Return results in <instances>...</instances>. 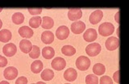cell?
I'll return each mask as SVG.
<instances>
[{"label":"cell","instance_id":"d6986e66","mask_svg":"<svg viewBox=\"0 0 129 84\" xmlns=\"http://www.w3.org/2000/svg\"><path fill=\"white\" fill-rule=\"evenodd\" d=\"M43 70V62L40 60H36L31 65V70L34 74H39Z\"/></svg>","mask_w":129,"mask_h":84},{"label":"cell","instance_id":"74e56055","mask_svg":"<svg viewBox=\"0 0 129 84\" xmlns=\"http://www.w3.org/2000/svg\"><path fill=\"white\" fill-rule=\"evenodd\" d=\"M2 11H3V8H0V12H1Z\"/></svg>","mask_w":129,"mask_h":84},{"label":"cell","instance_id":"ba28073f","mask_svg":"<svg viewBox=\"0 0 129 84\" xmlns=\"http://www.w3.org/2000/svg\"><path fill=\"white\" fill-rule=\"evenodd\" d=\"M70 35V29L66 26H60L56 31V37L60 41L66 40Z\"/></svg>","mask_w":129,"mask_h":84},{"label":"cell","instance_id":"e575fe53","mask_svg":"<svg viewBox=\"0 0 129 84\" xmlns=\"http://www.w3.org/2000/svg\"><path fill=\"white\" fill-rule=\"evenodd\" d=\"M117 36H118V38H119V27L117 29Z\"/></svg>","mask_w":129,"mask_h":84},{"label":"cell","instance_id":"484cf974","mask_svg":"<svg viewBox=\"0 0 129 84\" xmlns=\"http://www.w3.org/2000/svg\"><path fill=\"white\" fill-rule=\"evenodd\" d=\"M40 55V48L36 45H32V49L31 50V52L29 53V57L31 58H38Z\"/></svg>","mask_w":129,"mask_h":84},{"label":"cell","instance_id":"3957f363","mask_svg":"<svg viewBox=\"0 0 129 84\" xmlns=\"http://www.w3.org/2000/svg\"><path fill=\"white\" fill-rule=\"evenodd\" d=\"M101 49H102V48L99 43H91L86 46V53L90 57H95L100 53Z\"/></svg>","mask_w":129,"mask_h":84},{"label":"cell","instance_id":"6da1fadb","mask_svg":"<svg viewBox=\"0 0 129 84\" xmlns=\"http://www.w3.org/2000/svg\"><path fill=\"white\" fill-rule=\"evenodd\" d=\"M115 31V27L111 23L105 22L99 27V33L103 37H108Z\"/></svg>","mask_w":129,"mask_h":84},{"label":"cell","instance_id":"603a6c76","mask_svg":"<svg viewBox=\"0 0 129 84\" xmlns=\"http://www.w3.org/2000/svg\"><path fill=\"white\" fill-rule=\"evenodd\" d=\"M61 53L64 55L70 57V56H73L76 53V49L74 47L71 45H64L61 48Z\"/></svg>","mask_w":129,"mask_h":84},{"label":"cell","instance_id":"d4e9b609","mask_svg":"<svg viewBox=\"0 0 129 84\" xmlns=\"http://www.w3.org/2000/svg\"><path fill=\"white\" fill-rule=\"evenodd\" d=\"M11 19L15 24H20L24 21V15L21 12H15L12 15Z\"/></svg>","mask_w":129,"mask_h":84},{"label":"cell","instance_id":"7402d4cb","mask_svg":"<svg viewBox=\"0 0 129 84\" xmlns=\"http://www.w3.org/2000/svg\"><path fill=\"white\" fill-rule=\"evenodd\" d=\"M40 77L44 81H50L54 77V72L50 69H45L41 72Z\"/></svg>","mask_w":129,"mask_h":84},{"label":"cell","instance_id":"ac0fdd59","mask_svg":"<svg viewBox=\"0 0 129 84\" xmlns=\"http://www.w3.org/2000/svg\"><path fill=\"white\" fill-rule=\"evenodd\" d=\"M54 25V21L51 17L49 16H44L42 18V23H41V26L43 29H52Z\"/></svg>","mask_w":129,"mask_h":84},{"label":"cell","instance_id":"7a4b0ae2","mask_svg":"<svg viewBox=\"0 0 129 84\" xmlns=\"http://www.w3.org/2000/svg\"><path fill=\"white\" fill-rule=\"evenodd\" d=\"M76 66L79 70H86L90 66V60L85 56H80L76 60Z\"/></svg>","mask_w":129,"mask_h":84},{"label":"cell","instance_id":"5b68a950","mask_svg":"<svg viewBox=\"0 0 129 84\" xmlns=\"http://www.w3.org/2000/svg\"><path fill=\"white\" fill-rule=\"evenodd\" d=\"M51 66L52 69H54L55 70H62L66 66V62L64 58L57 57L52 61Z\"/></svg>","mask_w":129,"mask_h":84},{"label":"cell","instance_id":"83f0119b","mask_svg":"<svg viewBox=\"0 0 129 84\" xmlns=\"http://www.w3.org/2000/svg\"><path fill=\"white\" fill-rule=\"evenodd\" d=\"M99 84H113V80L107 75H103L100 78Z\"/></svg>","mask_w":129,"mask_h":84},{"label":"cell","instance_id":"9a60e30c","mask_svg":"<svg viewBox=\"0 0 129 84\" xmlns=\"http://www.w3.org/2000/svg\"><path fill=\"white\" fill-rule=\"evenodd\" d=\"M19 49L24 53H29L32 49V45L31 41L27 39H23L19 42Z\"/></svg>","mask_w":129,"mask_h":84},{"label":"cell","instance_id":"8d00e7d4","mask_svg":"<svg viewBox=\"0 0 129 84\" xmlns=\"http://www.w3.org/2000/svg\"><path fill=\"white\" fill-rule=\"evenodd\" d=\"M36 84H46V83L44 82H36Z\"/></svg>","mask_w":129,"mask_h":84},{"label":"cell","instance_id":"ffe728a7","mask_svg":"<svg viewBox=\"0 0 129 84\" xmlns=\"http://www.w3.org/2000/svg\"><path fill=\"white\" fill-rule=\"evenodd\" d=\"M11 33L7 29H3L0 31V41L3 43H7L11 40Z\"/></svg>","mask_w":129,"mask_h":84},{"label":"cell","instance_id":"1f68e13d","mask_svg":"<svg viewBox=\"0 0 129 84\" xmlns=\"http://www.w3.org/2000/svg\"><path fill=\"white\" fill-rule=\"evenodd\" d=\"M113 80L116 83H119V70H117L114 73V74H113Z\"/></svg>","mask_w":129,"mask_h":84},{"label":"cell","instance_id":"cb8c5ba5","mask_svg":"<svg viewBox=\"0 0 129 84\" xmlns=\"http://www.w3.org/2000/svg\"><path fill=\"white\" fill-rule=\"evenodd\" d=\"M42 23V18L40 16H34L30 19L29 20V26L32 29H37Z\"/></svg>","mask_w":129,"mask_h":84},{"label":"cell","instance_id":"2e32d148","mask_svg":"<svg viewBox=\"0 0 129 84\" xmlns=\"http://www.w3.org/2000/svg\"><path fill=\"white\" fill-rule=\"evenodd\" d=\"M41 41L46 45H49L54 41V35L50 31H45L41 34Z\"/></svg>","mask_w":129,"mask_h":84},{"label":"cell","instance_id":"7c38bea8","mask_svg":"<svg viewBox=\"0 0 129 84\" xmlns=\"http://www.w3.org/2000/svg\"><path fill=\"white\" fill-rule=\"evenodd\" d=\"M86 29V24L82 21H76L71 24V31L74 34H81Z\"/></svg>","mask_w":129,"mask_h":84},{"label":"cell","instance_id":"d590c367","mask_svg":"<svg viewBox=\"0 0 129 84\" xmlns=\"http://www.w3.org/2000/svg\"><path fill=\"white\" fill-rule=\"evenodd\" d=\"M2 27H3V22H2L1 19H0V29H2Z\"/></svg>","mask_w":129,"mask_h":84},{"label":"cell","instance_id":"f546056e","mask_svg":"<svg viewBox=\"0 0 129 84\" xmlns=\"http://www.w3.org/2000/svg\"><path fill=\"white\" fill-rule=\"evenodd\" d=\"M27 79L24 76H21V77L18 78L15 81V84H27Z\"/></svg>","mask_w":129,"mask_h":84},{"label":"cell","instance_id":"30bf717a","mask_svg":"<svg viewBox=\"0 0 129 84\" xmlns=\"http://www.w3.org/2000/svg\"><path fill=\"white\" fill-rule=\"evenodd\" d=\"M83 38L86 42H93L98 38V33L97 31L94 29H87L83 34Z\"/></svg>","mask_w":129,"mask_h":84},{"label":"cell","instance_id":"9c48e42d","mask_svg":"<svg viewBox=\"0 0 129 84\" xmlns=\"http://www.w3.org/2000/svg\"><path fill=\"white\" fill-rule=\"evenodd\" d=\"M82 16V11L80 8H72L68 11V17L71 21H78Z\"/></svg>","mask_w":129,"mask_h":84},{"label":"cell","instance_id":"44dd1931","mask_svg":"<svg viewBox=\"0 0 129 84\" xmlns=\"http://www.w3.org/2000/svg\"><path fill=\"white\" fill-rule=\"evenodd\" d=\"M93 72L94 74L98 76V75H103L105 72H106V67L102 63H96L95 65L93 66Z\"/></svg>","mask_w":129,"mask_h":84},{"label":"cell","instance_id":"4fadbf2b","mask_svg":"<svg viewBox=\"0 0 129 84\" xmlns=\"http://www.w3.org/2000/svg\"><path fill=\"white\" fill-rule=\"evenodd\" d=\"M64 78L68 82H73L78 78V72L74 68H69L64 73Z\"/></svg>","mask_w":129,"mask_h":84},{"label":"cell","instance_id":"f35d334b","mask_svg":"<svg viewBox=\"0 0 129 84\" xmlns=\"http://www.w3.org/2000/svg\"><path fill=\"white\" fill-rule=\"evenodd\" d=\"M64 84H70V83H64Z\"/></svg>","mask_w":129,"mask_h":84},{"label":"cell","instance_id":"836d02e7","mask_svg":"<svg viewBox=\"0 0 129 84\" xmlns=\"http://www.w3.org/2000/svg\"><path fill=\"white\" fill-rule=\"evenodd\" d=\"M0 84H10V83L7 81H2V82H0Z\"/></svg>","mask_w":129,"mask_h":84},{"label":"cell","instance_id":"4316f807","mask_svg":"<svg viewBox=\"0 0 129 84\" xmlns=\"http://www.w3.org/2000/svg\"><path fill=\"white\" fill-rule=\"evenodd\" d=\"M86 84H99V78L95 74H88L86 77Z\"/></svg>","mask_w":129,"mask_h":84},{"label":"cell","instance_id":"277c9868","mask_svg":"<svg viewBox=\"0 0 129 84\" xmlns=\"http://www.w3.org/2000/svg\"><path fill=\"white\" fill-rule=\"evenodd\" d=\"M105 46H106L107 50L113 51L118 49L119 47V40L116 37H109L106 42H105Z\"/></svg>","mask_w":129,"mask_h":84},{"label":"cell","instance_id":"8992f818","mask_svg":"<svg viewBox=\"0 0 129 84\" xmlns=\"http://www.w3.org/2000/svg\"><path fill=\"white\" fill-rule=\"evenodd\" d=\"M3 76L7 80H13L18 76V70L14 66L7 67L3 71Z\"/></svg>","mask_w":129,"mask_h":84},{"label":"cell","instance_id":"f1b7e54d","mask_svg":"<svg viewBox=\"0 0 129 84\" xmlns=\"http://www.w3.org/2000/svg\"><path fill=\"white\" fill-rule=\"evenodd\" d=\"M29 14L32 15H37L41 14L42 12V8H28L27 9Z\"/></svg>","mask_w":129,"mask_h":84},{"label":"cell","instance_id":"5bb4252c","mask_svg":"<svg viewBox=\"0 0 129 84\" xmlns=\"http://www.w3.org/2000/svg\"><path fill=\"white\" fill-rule=\"evenodd\" d=\"M19 33L20 35V37H22L23 38H31L34 34V32L30 27L28 26H22L21 27H19Z\"/></svg>","mask_w":129,"mask_h":84},{"label":"cell","instance_id":"52a82bcc","mask_svg":"<svg viewBox=\"0 0 129 84\" xmlns=\"http://www.w3.org/2000/svg\"><path fill=\"white\" fill-rule=\"evenodd\" d=\"M16 52H17V48L13 43L6 44L3 48V53L7 57H12L16 53Z\"/></svg>","mask_w":129,"mask_h":84},{"label":"cell","instance_id":"4dcf8cb0","mask_svg":"<svg viewBox=\"0 0 129 84\" xmlns=\"http://www.w3.org/2000/svg\"><path fill=\"white\" fill-rule=\"evenodd\" d=\"M7 65V59L0 55V67H4Z\"/></svg>","mask_w":129,"mask_h":84},{"label":"cell","instance_id":"ab89813d","mask_svg":"<svg viewBox=\"0 0 129 84\" xmlns=\"http://www.w3.org/2000/svg\"><path fill=\"white\" fill-rule=\"evenodd\" d=\"M31 84H36V83H31Z\"/></svg>","mask_w":129,"mask_h":84},{"label":"cell","instance_id":"8fae6325","mask_svg":"<svg viewBox=\"0 0 129 84\" xmlns=\"http://www.w3.org/2000/svg\"><path fill=\"white\" fill-rule=\"evenodd\" d=\"M103 17V12L101 10H96L90 14L89 20L92 24H97L99 23Z\"/></svg>","mask_w":129,"mask_h":84},{"label":"cell","instance_id":"e0dca14e","mask_svg":"<svg viewBox=\"0 0 129 84\" xmlns=\"http://www.w3.org/2000/svg\"><path fill=\"white\" fill-rule=\"evenodd\" d=\"M55 55V50L50 46L44 47L42 49V56L45 59H52Z\"/></svg>","mask_w":129,"mask_h":84},{"label":"cell","instance_id":"d6a6232c","mask_svg":"<svg viewBox=\"0 0 129 84\" xmlns=\"http://www.w3.org/2000/svg\"><path fill=\"white\" fill-rule=\"evenodd\" d=\"M119 14H120L119 11H118L115 15V20L116 21L117 23H119Z\"/></svg>","mask_w":129,"mask_h":84}]
</instances>
